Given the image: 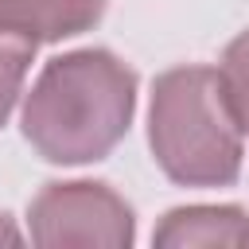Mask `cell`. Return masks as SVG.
Wrapping results in <instances>:
<instances>
[{
    "label": "cell",
    "instance_id": "obj_2",
    "mask_svg": "<svg viewBox=\"0 0 249 249\" xmlns=\"http://www.w3.org/2000/svg\"><path fill=\"white\" fill-rule=\"evenodd\" d=\"M233 113L214 70H175L160 78L152 101V144L179 183H230L241 163Z\"/></svg>",
    "mask_w": 249,
    "mask_h": 249
},
{
    "label": "cell",
    "instance_id": "obj_5",
    "mask_svg": "<svg viewBox=\"0 0 249 249\" xmlns=\"http://www.w3.org/2000/svg\"><path fill=\"white\" fill-rule=\"evenodd\" d=\"M31 51H35V43H27V39L8 43L0 35V121L8 117V109L16 101V89H19V78L31 62Z\"/></svg>",
    "mask_w": 249,
    "mask_h": 249
},
{
    "label": "cell",
    "instance_id": "obj_1",
    "mask_svg": "<svg viewBox=\"0 0 249 249\" xmlns=\"http://www.w3.org/2000/svg\"><path fill=\"white\" fill-rule=\"evenodd\" d=\"M132 74L105 51L54 58L23 113V132L47 160H97L128 128Z\"/></svg>",
    "mask_w": 249,
    "mask_h": 249
},
{
    "label": "cell",
    "instance_id": "obj_3",
    "mask_svg": "<svg viewBox=\"0 0 249 249\" xmlns=\"http://www.w3.org/2000/svg\"><path fill=\"white\" fill-rule=\"evenodd\" d=\"M105 0H0V35L16 39H62L89 27Z\"/></svg>",
    "mask_w": 249,
    "mask_h": 249
},
{
    "label": "cell",
    "instance_id": "obj_4",
    "mask_svg": "<svg viewBox=\"0 0 249 249\" xmlns=\"http://www.w3.org/2000/svg\"><path fill=\"white\" fill-rule=\"evenodd\" d=\"M218 78H222V93H226L233 121L249 132V31L226 51V66Z\"/></svg>",
    "mask_w": 249,
    "mask_h": 249
}]
</instances>
